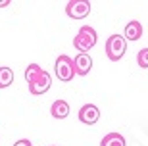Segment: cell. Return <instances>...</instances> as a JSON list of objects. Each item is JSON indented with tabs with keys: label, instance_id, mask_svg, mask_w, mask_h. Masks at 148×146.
Masks as SVG:
<instances>
[{
	"label": "cell",
	"instance_id": "obj_1",
	"mask_svg": "<svg viewBox=\"0 0 148 146\" xmlns=\"http://www.w3.org/2000/svg\"><path fill=\"white\" fill-rule=\"evenodd\" d=\"M96 38H98V35H96V31L90 25H81V29L77 31L75 38H73V46L81 54H87L88 50L96 44Z\"/></svg>",
	"mask_w": 148,
	"mask_h": 146
},
{
	"label": "cell",
	"instance_id": "obj_2",
	"mask_svg": "<svg viewBox=\"0 0 148 146\" xmlns=\"http://www.w3.org/2000/svg\"><path fill=\"white\" fill-rule=\"evenodd\" d=\"M127 52V38L121 35H112L106 40V56L112 62H119Z\"/></svg>",
	"mask_w": 148,
	"mask_h": 146
},
{
	"label": "cell",
	"instance_id": "obj_3",
	"mask_svg": "<svg viewBox=\"0 0 148 146\" xmlns=\"http://www.w3.org/2000/svg\"><path fill=\"white\" fill-rule=\"evenodd\" d=\"M54 73L60 81H66V83L71 81L73 75H75V64H73V60L66 54L58 56L56 58V64H54Z\"/></svg>",
	"mask_w": 148,
	"mask_h": 146
},
{
	"label": "cell",
	"instance_id": "obj_4",
	"mask_svg": "<svg viewBox=\"0 0 148 146\" xmlns=\"http://www.w3.org/2000/svg\"><path fill=\"white\" fill-rule=\"evenodd\" d=\"M66 14L71 19H83L90 14V2L88 0H69L66 4Z\"/></svg>",
	"mask_w": 148,
	"mask_h": 146
},
{
	"label": "cell",
	"instance_id": "obj_5",
	"mask_svg": "<svg viewBox=\"0 0 148 146\" xmlns=\"http://www.w3.org/2000/svg\"><path fill=\"white\" fill-rule=\"evenodd\" d=\"M50 85H52V77H50L48 71H42L38 79H35L31 85H29V92L38 96V94H44V92L50 90Z\"/></svg>",
	"mask_w": 148,
	"mask_h": 146
},
{
	"label": "cell",
	"instance_id": "obj_6",
	"mask_svg": "<svg viewBox=\"0 0 148 146\" xmlns=\"http://www.w3.org/2000/svg\"><path fill=\"white\" fill-rule=\"evenodd\" d=\"M100 119V110L94 106V104H85L81 110H79V121L85 125H94L98 123Z\"/></svg>",
	"mask_w": 148,
	"mask_h": 146
},
{
	"label": "cell",
	"instance_id": "obj_7",
	"mask_svg": "<svg viewBox=\"0 0 148 146\" xmlns=\"http://www.w3.org/2000/svg\"><path fill=\"white\" fill-rule=\"evenodd\" d=\"M73 64H75L77 75H87L88 71L92 69V58L88 54H77L75 60H73Z\"/></svg>",
	"mask_w": 148,
	"mask_h": 146
},
{
	"label": "cell",
	"instance_id": "obj_8",
	"mask_svg": "<svg viewBox=\"0 0 148 146\" xmlns=\"http://www.w3.org/2000/svg\"><path fill=\"white\" fill-rule=\"evenodd\" d=\"M123 37L127 40H138V38L143 37V23L140 21H129L125 25V33H123Z\"/></svg>",
	"mask_w": 148,
	"mask_h": 146
},
{
	"label": "cell",
	"instance_id": "obj_9",
	"mask_svg": "<svg viewBox=\"0 0 148 146\" xmlns=\"http://www.w3.org/2000/svg\"><path fill=\"white\" fill-rule=\"evenodd\" d=\"M50 115L56 119H66L69 115V104L66 100H54V104L50 106Z\"/></svg>",
	"mask_w": 148,
	"mask_h": 146
},
{
	"label": "cell",
	"instance_id": "obj_10",
	"mask_svg": "<svg viewBox=\"0 0 148 146\" xmlns=\"http://www.w3.org/2000/svg\"><path fill=\"white\" fill-rule=\"evenodd\" d=\"M100 146H125V136L119 133H108L100 141Z\"/></svg>",
	"mask_w": 148,
	"mask_h": 146
},
{
	"label": "cell",
	"instance_id": "obj_11",
	"mask_svg": "<svg viewBox=\"0 0 148 146\" xmlns=\"http://www.w3.org/2000/svg\"><path fill=\"white\" fill-rule=\"evenodd\" d=\"M42 71H44V69H42L38 64H29L27 67H25V81H27V85H31L35 79H38Z\"/></svg>",
	"mask_w": 148,
	"mask_h": 146
},
{
	"label": "cell",
	"instance_id": "obj_12",
	"mask_svg": "<svg viewBox=\"0 0 148 146\" xmlns=\"http://www.w3.org/2000/svg\"><path fill=\"white\" fill-rule=\"evenodd\" d=\"M14 83V71L10 67H0V88H6Z\"/></svg>",
	"mask_w": 148,
	"mask_h": 146
},
{
	"label": "cell",
	"instance_id": "obj_13",
	"mask_svg": "<svg viewBox=\"0 0 148 146\" xmlns=\"http://www.w3.org/2000/svg\"><path fill=\"white\" fill-rule=\"evenodd\" d=\"M137 64H138V67L148 69V48H143L137 54Z\"/></svg>",
	"mask_w": 148,
	"mask_h": 146
},
{
	"label": "cell",
	"instance_id": "obj_14",
	"mask_svg": "<svg viewBox=\"0 0 148 146\" xmlns=\"http://www.w3.org/2000/svg\"><path fill=\"white\" fill-rule=\"evenodd\" d=\"M14 146H33V144H31V141H27V138H21V141H17Z\"/></svg>",
	"mask_w": 148,
	"mask_h": 146
},
{
	"label": "cell",
	"instance_id": "obj_15",
	"mask_svg": "<svg viewBox=\"0 0 148 146\" xmlns=\"http://www.w3.org/2000/svg\"><path fill=\"white\" fill-rule=\"evenodd\" d=\"M10 4V0H2V2H0V6H8Z\"/></svg>",
	"mask_w": 148,
	"mask_h": 146
}]
</instances>
